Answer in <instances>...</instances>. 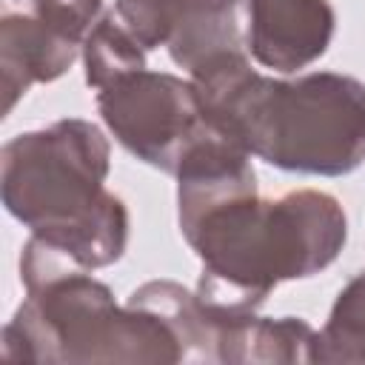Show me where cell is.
I'll use <instances>...</instances> for the list:
<instances>
[{
  "label": "cell",
  "mask_w": 365,
  "mask_h": 365,
  "mask_svg": "<svg viewBox=\"0 0 365 365\" xmlns=\"http://www.w3.org/2000/svg\"><path fill=\"white\" fill-rule=\"evenodd\" d=\"M174 177L180 231L202 259L197 299L217 314H257L279 282L319 274L348 240L336 197L302 188L262 200L251 154L220 131Z\"/></svg>",
  "instance_id": "6da1fadb"
},
{
  "label": "cell",
  "mask_w": 365,
  "mask_h": 365,
  "mask_svg": "<svg viewBox=\"0 0 365 365\" xmlns=\"http://www.w3.org/2000/svg\"><path fill=\"white\" fill-rule=\"evenodd\" d=\"M202 111L251 157L282 171L342 177L365 163V83L336 71L274 80L245 51L191 68Z\"/></svg>",
  "instance_id": "7a4b0ae2"
},
{
  "label": "cell",
  "mask_w": 365,
  "mask_h": 365,
  "mask_svg": "<svg viewBox=\"0 0 365 365\" xmlns=\"http://www.w3.org/2000/svg\"><path fill=\"white\" fill-rule=\"evenodd\" d=\"M108 140L88 120H57L0 151L6 211L83 268L114 265L128 245V208L106 188Z\"/></svg>",
  "instance_id": "3957f363"
},
{
  "label": "cell",
  "mask_w": 365,
  "mask_h": 365,
  "mask_svg": "<svg viewBox=\"0 0 365 365\" xmlns=\"http://www.w3.org/2000/svg\"><path fill=\"white\" fill-rule=\"evenodd\" d=\"M20 282L26 299L3 328L9 362H182L163 317L117 305L106 282L40 237L23 245Z\"/></svg>",
  "instance_id": "277c9868"
},
{
  "label": "cell",
  "mask_w": 365,
  "mask_h": 365,
  "mask_svg": "<svg viewBox=\"0 0 365 365\" xmlns=\"http://www.w3.org/2000/svg\"><path fill=\"white\" fill-rule=\"evenodd\" d=\"M97 108L108 131L137 160L177 174L182 160L217 131L197 86L177 74L137 68L97 88Z\"/></svg>",
  "instance_id": "5b68a950"
},
{
  "label": "cell",
  "mask_w": 365,
  "mask_h": 365,
  "mask_svg": "<svg viewBox=\"0 0 365 365\" xmlns=\"http://www.w3.org/2000/svg\"><path fill=\"white\" fill-rule=\"evenodd\" d=\"M334 26L328 0H248V51L279 74L317 63L331 46Z\"/></svg>",
  "instance_id": "8992f818"
},
{
  "label": "cell",
  "mask_w": 365,
  "mask_h": 365,
  "mask_svg": "<svg viewBox=\"0 0 365 365\" xmlns=\"http://www.w3.org/2000/svg\"><path fill=\"white\" fill-rule=\"evenodd\" d=\"M80 46L54 34L37 14L34 0H3L0 11V68H3V111L31 83H51L71 68Z\"/></svg>",
  "instance_id": "52a82bcc"
},
{
  "label": "cell",
  "mask_w": 365,
  "mask_h": 365,
  "mask_svg": "<svg viewBox=\"0 0 365 365\" xmlns=\"http://www.w3.org/2000/svg\"><path fill=\"white\" fill-rule=\"evenodd\" d=\"M317 331L299 317H237L222 342L220 362L248 365V362H279V365H302L314 362Z\"/></svg>",
  "instance_id": "ba28073f"
},
{
  "label": "cell",
  "mask_w": 365,
  "mask_h": 365,
  "mask_svg": "<svg viewBox=\"0 0 365 365\" xmlns=\"http://www.w3.org/2000/svg\"><path fill=\"white\" fill-rule=\"evenodd\" d=\"M240 3L242 0H191L165 43L171 60L191 71L217 54L242 51L237 20Z\"/></svg>",
  "instance_id": "9c48e42d"
},
{
  "label": "cell",
  "mask_w": 365,
  "mask_h": 365,
  "mask_svg": "<svg viewBox=\"0 0 365 365\" xmlns=\"http://www.w3.org/2000/svg\"><path fill=\"white\" fill-rule=\"evenodd\" d=\"M314 362H365V271L339 291L328 322L317 331Z\"/></svg>",
  "instance_id": "30bf717a"
},
{
  "label": "cell",
  "mask_w": 365,
  "mask_h": 365,
  "mask_svg": "<svg viewBox=\"0 0 365 365\" xmlns=\"http://www.w3.org/2000/svg\"><path fill=\"white\" fill-rule=\"evenodd\" d=\"M83 60H86V83L97 91L128 71L145 68V48L120 23V17L108 11L88 31L83 43Z\"/></svg>",
  "instance_id": "8fae6325"
},
{
  "label": "cell",
  "mask_w": 365,
  "mask_h": 365,
  "mask_svg": "<svg viewBox=\"0 0 365 365\" xmlns=\"http://www.w3.org/2000/svg\"><path fill=\"white\" fill-rule=\"evenodd\" d=\"M188 3L191 0H117L114 14L137 37V43L151 51L171 40Z\"/></svg>",
  "instance_id": "7c38bea8"
},
{
  "label": "cell",
  "mask_w": 365,
  "mask_h": 365,
  "mask_svg": "<svg viewBox=\"0 0 365 365\" xmlns=\"http://www.w3.org/2000/svg\"><path fill=\"white\" fill-rule=\"evenodd\" d=\"M43 23L63 40L83 48L88 31L100 20L103 0H34Z\"/></svg>",
  "instance_id": "4fadbf2b"
}]
</instances>
